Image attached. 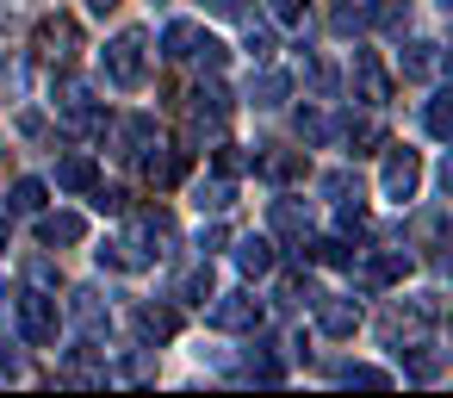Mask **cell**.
Segmentation results:
<instances>
[{"mask_svg": "<svg viewBox=\"0 0 453 398\" xmlns=\"http://www.w3.org/2000/svg\"><path fill=\"white\" fill-rule=\"evenodd\" d=\"M13 311H19V336H26L32 348H57V336H63V311H57V299H50L44 286H26V293L13 299Z\"/></svg>", "mask_w": 453, "mask_h": 398, "instance_id": "cell-1", "label": "cell"}, {"mask_svg": "<svg viewBox=\"0 0 453 398\" xmlns=\"http://www.w3.org/2000/svg\"><path fill=\"white\" fill-rule=\"evenodd\" d=\"M106 75H112L119 88H143V75H150V38H143L137 26L106 44Z\"/></svg>", "mask_w": 453, "mask_h": 398, "instance_id": "cell-2", "label": "cell"}, {"mask_svg": "<svg viewBox=\"0 0 453 398\" xmlns=\"http://www.w3.org/2000/svg\"><path fill=\"white\" fill-rule=\"evenodd\" d=\"M205 317H211V330H230V336H249V330H261V317H267V305H261L255 293H211V299H205Z\"/></svg>", "mask_w": 453, "mask_h": 398, "instance_id": "cell-3", "label": "cell"}, {"mask_svg": "<svg viewBox=\"0 0 453 398\" xmlns=\"http://www.w3.org/2000/svg\"><path fill=\"white\" fill-rule=\"evenodd\" d=\"M416 187H422V156L416 150H385V168H379V193L391 199V206H410L416 199Z\"/></svg>", "mask_w": 453, "mask_h": 398, "instance_id": "cell-4", "label": "cell"}, {"mask_svg": "<svg viewBox=\"0 0 453 398\" xmlns=\"http://www.w3.org/2000/svg\"><path fill=\"white\" fill-rule=\"evenodd\" d=\"M32 51H38L44 63L69 69V63H75V51H81V32H75V20H38V32H32Z\"/></svg>", "mask_w": 453, "mask_h": 398, "instance_id": "cell-5", "label": "cell"}, {"mask_svg": "<svg viewBox=\"0 0 453 398\" xmlns=\"http://www.w3.org/2000/svg\"><path fill=\"white\" fill-rule=\"evenodd\" d=\"M311 305H317V330H323V336L348 342V336L360 330V299H354V293H317Z\"/></svg>", "mask_w": 453, "mask_h": 398, "instance_id": "cell-6", "label": "cell"}, {"mask_svg": "<svg viewBox=\"0 0 453 398\" xmlns=\"http://www.w3.org/2000/svg\"><path fill=\"white\" fill-rule=\"evenodd\" d=\"M348 82H354V100H366L372 113L391 100V75H385V63H379L372 51H354V63H348Z\"/></svg>", "mask_w": 453, "mask_h": 398, "instance_id": "cell-7", "label": "cell"}, {"mask_svg": "<svg viewBox=\"0 0 453 398\" xmlns=\"http://www.w3.org/2000/svg\"><path fill=\"white\" fill-rule=\"evenodd\" d=\"M354 255H360V280L366 286H391V280H403L416 268L410 249H354Z\"/></svg>", "mask_w": 453, "mask_h": 398, "instance_id": "cell-8", "label": "cell"}, {"mask_svg": "<svg viewBox=\"0 0 453 398\" xmlns=\"http://www.w3.org/2000/svg\"><path fill=\"white\" fill-rule=\"evenodd\" d=\"M81 237H88V218H81V212H38V243L69 249V243H81Z\"/></svg>", "mask_w": 453, "mask_h": 398, "instance_id": "cell-9", "label": "cell"}, {"mask_svg": "<svg viewBox=\"0 0 453 398\" xmlns=\"http://www.w3.org/2000/svg\"><path fill=\"white\" fill-rule=\"evenodd\" d=\"M236 268L249 274V280H267L273 268H280V255H273V237H236Z\"/></svg>", "mask_w": 453, "mask_h": 398, "instance_id": "cell-10", "label": "cell"}, {"mask_svg": "<svg viewBox=\"0 0 453 398\" xmlns=\"http://www.w3.org/2000/svg\"><path fill=\"white\" fill-rule=\"evenodd\" d=\"M397 69H403L410 82H434V75H441V44H434V38H410L403 57H397Z\"/></svg>", "mask_w": 453, "mask_h": 398, "instance_id": "cell-11", "label": "cell"}, {"mask_svg": "<svg viewBox=\"0 0 453 398\" xmlns=\"http://www.w3.org/2000/svg\"><path fill=\"white\" fill-rule=\"evenodd\" d=\"M286 94H292V82H286L280 69H255V75H249V106H255V113H280Z\"/></svg>", "mask_w": 453, "mask_h": 398, "instance_id": "cell-12", "label": "cell"}, {"mask_svg": "<svg viewBox=\"0 0 453 398\" xmlns=\"http://www.w3.org/2000/svg\"><path fill=\"white\" fill-rule=\"evenodd\" d=\"M267 224H273V237H286V243H298V249H304V237H311V212H304L298 199H273V206H267Z\"/></svg>", "mask_w": 453, "mask_h": 398, "instance_id": "cell-13", "label": "cell"}, {"mask_svg": "<svg viewBox=\"0 0 453 398\" xmlns=\"http://www.w3.org/2000/svg\"><path fill=\"white\" fill-rule=\"evenodd\" d=\"M372 26V0H329V32L335 38H360Z\"/></svg>", "mask_w": 453, "mask_h": 398, "instance_id": "cell-14", "label": "cell"}, {"mask_svg": "<svg viewBox=\"0 0 453 398\" xmlns=\"http://www.w3.org/2000/svg\"><path fill=\"white\" fill-rule=\"evenodd\" d=\"M94 261H100V268H112V274H137L150 255H143L131 237H112V243H100V249H94Z\"/></svg>", "mask_w": 453, "mask_h": 398, "instance_id": "cell-15", "label": "cell"}, {"mask_svg": "<svg viewBox=\"0 0 453 398\" xmlns=\"http://www.w3.org/2000/svg\"><path fill=\"white\" fill-rule=\"evenodd\" d=\"M174 330H180V317L168 311V305H137V336L156 348V342H174Z\"/></svg>", "mask_w": 453, "mask_h": 398, "instance_id": "cell-16", "label": "cell"}, {"mask_svg": "<svg viewBox=\"0 0 453 398\" xmlns=\"http://www.w3.org/2000/svg\"><path fill=\"white\" fill-rule=\"evenodd\" d=\"M224 113H230V88H224L218 75H211V82H199V94H193V119H199V125H205V119H211V125H224Z\"/></svg>", "mask_w": 453, "mask_h": 398, "instance_id": "cell-17", "label": "cell"}, {"mask_svg": "<svg viewBox=\"0 0 453 398\" xmlns=\"http://www.w3.org/2000/svg\"><path fill=\"white\" fill-rule=\"evenodd\" d=\"M230 199H236V181H230V175L193 181V206H199V212H211V218H218V212H230Z\"/></svg>", "mask_w": 453, "mask_h": 398, "instance_id": "cell-18", "label": "cell"}, {"mask_svg": "<svg viewBox=\"0 0 453 398\" xmlns=\"http://www.w3.org/2000/svg\"><path fill=\"white\" fill-rule=\"evenodd\" d=\"M422 125H428V137H434V144H447V137H453V94H447V88H434V94H428Z\"/></svg>", "mask_w": 453, "mask_h": 398, "instance_id": "cell-19", "label": "cell"}, {"mask_svg": "<svg viewBox=\"0 0 453 398\" xmlns=\"http://www.w3.org/2000/svg\"><path fill=\"white\" fill-rule=\"evenodd\" d=\"M335 137L354 150V156H366V150H379L385 144V131H379V119H342L335 125Z\"/></svg>", "mask_w": 453, "mask_h": 398, "instance_id": "cell-20", "label": "cell"}, {"mask_svg": "<svg viewBox=\"0 0 453 398\" xmlns=\"http://www.w3.org/2000/svg\"><path fill=\"white\" fill-rule=\"evenodd\" d=\"M94 181H100L94 156H63V162H57V187H63V193H88Z\"/></svg>", "mask_w": 453, "mask_h": 398, "instance_id": "cell-21", "label": "cell"}, {"mask_svg": "<svg viewBox=\"0 0 453 398\" xmlns=\"http://www.w3.org/2000/svg\"><path fill=\"white\" fill-rule=\"evenodd\" d=\"M193 44H199V26H193V20H168V26H162V57L187 63V57H193Z\"/></svg>", "mask_w": 453, "mask_h": 398, "instance_id": "cell-22", "label": "cell"}, {"mask_svg": "<svg viewBox=\"0 0 453 398\" xmlns=\"http://www.w3.org/2000/svg\"><path fill=\"white\" fill-rule=\"evenodd\" d=\"M44 193H50V187H44L38 175H26V181H13V193H7V212H26V218H38V212H44Z\"/></svg>", "mask_w": 453, "mask_h": 398, "instance_id": "cell-23", "label": "cell"}, {"mask_svg": "<svg viewBox=\"0 0 453 398\" xmlns=\"http://www.w3.org/2000/svg\"><path fill=\"white\" fill-rule=\"evenodd\" d=\"M218 286H211V261H199V268H187L180 274V286H174V299H187V305H205Z\"/></svg>", "mask_w": 453, "mask_h": 398, "instance_id": "cell-24", "label": "cell"}, {"mask_svg": "<svg viewBox=\"0 0 453 398\" xmlns=\"http://www.w3.org/2000/svg\"><path fill=\"white\" fill-rule=\"evenodd\" d=\"M335 379H342V386H366V392H391V386H397L385 367H366V361H348Z\"/></svg>", "mask_w": 453, "mask_h": 398, "instance_id": "cell-25", "label": "cell"}, {"mask_svg": "<svg viewBox=\"0 0 453 398\" xmlns=\"http://www.w3.org/2000/svg\"><path fill=\"white\" fill-rule=\"evenodd\" d=\"M298 137H304V144H335V119L317 113V106H304V113H298Z\"/></svg>", "mask_w": 453, "mask_h": 398, "instance_id": "cell-26", "label": "cell"}, {"mask_svg": "<svg viewBox=\"0 0 453 398\" xmlns=\"http://www.w3.org/2000/svg\"><path fill=\"white\" fill-rule=\"evenodd\" d=\"M311 261H323V268H348L354 249H348L342 237H311Z\"/></svg>", "mask_w": 453, "mask_h": 398, "instance_id": "cell-27", "label": "cell"}, {"mask_svg": "<svg viewBox=\"0 0 453 398\" xmlns=\"http://www.w3.org/2000/svg\"><path fill=\"white\" fill-rule=\"evenodd\" d=\"M255 168H261L267 181H292V175H298V156H286V150H267V156H255Z\"/></svg>", "mask_w": 453, "mask_h": 398, "instance_id": "cell-28", "label": "cell"}, {"mask_svg": "<svg viewBox=\"0 0 453 398\" xmlns=\"http://www.w3.org/2000/svg\"><path fill=\"white\" fill-rule=\"evenodd\" d=\"M224 57H230V51H224L218 38H205V32H199V44H193V57H187V63H199V69H211V75H218V69H224Z\"/></svg>", "mask_w": 453, "mask_h": 398, "instance_id": "cell-29", "label": "cell"}, {"mask_svg": "<svg viewBox=\"0 0 453 398\" xmlns=\"http://www.w3.org/2000/svg\"><path fill=\"white\" fill-rule=\"evenodd\" d=\"M75 317L100 336V330H106V317H100V293H75Z\"/></svg>", "mask_w": 453, "mask_h": 398, "instance_id": "cell-30", "label": "cell"}, {"mask_svg": "<svg viewBox=\"0 0 453 398\" xmlns=\"http://www.w3.org/2000/svg\"><path fill=\"white\" fill-rule=\"evenodd\" d=\"M304 7H311V0H267L273 26H298V20H304Z\"/></svg>", "mask_w": 453, "mask_h": 398, "instance_id": "cell-31", "label": "cell"}, {"mask_svg": "<svg viewBox=\"0 0 453 398\" xmlns=\"http://www.w3.org/2000/svg\"><path fill=\"white\" fill-rule=\"evenodd\" d=\"M242 51H249L255 63H267V57H273V32H267V26H249V44H242Z\"/></svg>", "mask_w": 453, "mask_h": 398, "instance_id": "cell-32", "label": "cell"}, {"mask_svg": "<svg viewBox=\"0 0 453 398\" xmlns=\"http://www.w3.org/2000/svg\"><path fill=\"white\" fill-rule=\"evenodd\" d=\"M304 82H311V88H317V94H335V75H329V69H323V63H304Z\"/></svg>", "mask_w": 453, "mask_h": 398, "instance_id": "cell-33", "label": "cell"}, {"mask_svg": "<svg viewBox=\"0 0 453 398\" xmlns=\"http://www.w3.org/2000/svg\"><path fill=\"white\" fill-rule=\"evenodd\" d=\"M211 20H242V0H205Z\"/></svg>", "mask_w": 453, "mask_h": 398, "instance_id": "cell-34", "label": "cell"}, {"mask_svg": "<svg viewBox=\"0 0 453 398\" xmlns=\"http://www.w3.org/2000/svg\"><path fill=\"white\" fill-rule=\"evenodd\" d=\"M224 237H230V230H224V224H205V230H199V249H205V255H211V249H224Z\"/></svg>", "mask_w": 453, "mask_h": 398, "instance_id": "cell-35", "label": "cell"}, {"mask_svg": "<svg viewBox=\"0 0 453 398\" xmlns=\"http://www.w3.org/2000/svg\"><path fill=\"white\" fill-rule=\"evenodd\" d=\"M0 379H19V355H13L7 342H0Z\"/></svg>", "mask_w": 453, "mask_h": 398, "instance_id": "cell-36", "label": "cell"}, {"mask_svg": "<svg viewBox=\"0 0 453 398\" xmlns=\"http://www.w3.org/2000/svg\"><path fill=\"white\" fill-rule=\"evenodd\" d=\"M236 168H242V156H236V150L224 144V150H218V175H236Z\"/></svg>", "mask_w": 453, "mask_h": 398, "instance_id": "cell-37", "label": "cell"}, {"mask_svg": "<svg viewBox=\"0 0 453 398\" xmlns=\"http://www.w3.org/2000/svg\"><path fill=\"white\" fill-rule=\"evenodd\" d=\"M88 7H94V13H112V7H119V0H88Z\"/></svg>", "mask_w": 453, "mask_h": 398, "instance_id": "cell-38", "label": "cell"}, {"mask_svg": "<svg viewBox=\"0 0 453 398\" xmlns=\"http://www.w3.org/2000/svg\"><path fill=\"white\" fill-rule=\"evenodd\" d=\"M0 249H7V224H0Z\"/></svg>", "mask_w": 453, "mask_h": 398, "instance_id": "cell-39", "label": "cell"}]
</instances>
